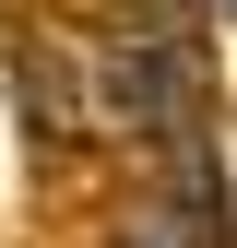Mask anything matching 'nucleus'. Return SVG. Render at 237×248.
<instances>
[{"label": "nucleus", "mask_w": 237, "mask_h": 248, "mask_svg": "<svg viewBox=\"0 0 237 248\" xmlns=\"http://www.w3.org/2000/svg\"><path fill=\"white\" fill-rule=\"evenodd\" d=\"M118 248H225V225L190 213V201H131L118 213Z\"/></svg>", "instance_id": "f03ea898"}, {"label": "nucleus", "mask_w": 237, "mask_h": 248, "mask_svg": "<svg viewBox=\"0 0 237 248\" xmlns=\"http://www.w3.org/2000/svg\"><path fill=\"white\" fill-rule=\"evenodd\" d=\"M225 24H237V0H225Z\"/></svg>", "instance_id": "7ed1b4c3"}, {"label": "nucleus", "mask_w": 237, "mask_h": 248, "mask_svg": "<svg viewBox=\"0 0 237 248\" xmlns=\"http://www.w3.org/2000/svg\"><path fill=\"white\" fill-rule=\"evenodd\" d=\"M95 107L107 118H131L142 142H202V107H190V71L166 59V36H107L95 47Z\"/></svg>", "instance_id": "f257e3e1"}]
</instances>
